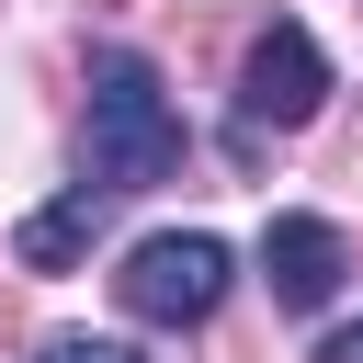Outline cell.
Instances as JSON below:
<instances>
[{"instance_id":"obj_1","label":"cell","mask_w":363,"mask_h":363,"mask_svg":"<svg viewBox=\"0 0 363 363\" xmlns=\"http://www.w3.org/2000/svg\"><path fill=\"white\" fill-rule=\"evenodd\" d=\"M182 170V113L147 57H91V193H147Z\"/></svg>"},{"instance_id":"obj_2","label":"cell","mask_w":363,"mask_h":363,"mask_svg":"<svg viewBox=\"0 0 363 363\" xmlns=\"http://www.w3.org/2000/svg\"><path fill=\"white\" fill-rule=\"evenodd\" d=\"M113 295H125L147 329H193V318H216V295H227V238H204V227L136 238L125 272H113Z\"/></svg>"},{"instance_id":"obj_3","label":"cell","mask_w":363,"mask_h":363,"mask_svg":"<svg viewBox=\"0 0 363 363\" xmlns=\"http://www.w3.org/2000/svg\"><path fill=\"white\" fill-rule=\"evenodd\" d=\"M318 102H329V57H318V34H306V23H261L250 68H238V159L261 147V125L295 136Z\"/></svg>"},{"instance_id":"obj_4","label":"cell","mask_w":363,"mask_h":363,"mask_svg":"<svg viewBox=\"0 0 363 363\" xmlns=\"http://www.w3.org/2000/svg\"><path fill=\"white\" fill-rule=\"evenodd\" d=\"M340 272H352V238H340L329 216H272V227H261V284H272V306L318 318V306L340 295Z\"/></svg>"},{"instance_id":"obj_5","label":"cell","mask_w":363,"mask_h":363,"mask_svg":"<svg viewBox=\"0 0 363 363\" xmlns=\"http://www.w3.org/2000/svg\"><path fill=\"white\" fill-rule=\"evenodd\" d=\"M102 204H113V193H91V182H68V193H57L45 216H23V238H11V261H23V272H68V261H79L91 238H102Z\"/></svg>"},{"instance_id":"obj_6","label":"cell","mask_w":363,"mask_h":363,"mask_svg":"<svg viewBox=\"0 0 363 363\" xmlns=\"http://www.w3.org/2000/svg\"><path fill=\"white\" fill-rule=\"evenodd\" d=\"M34 363H136V352H125V340H91V329H68V340H45Z\"/></svg>"},{"instance_id":"obj_7","label":"cell","mask_w":363,"mask_h":363,"mask_svg":"<svg viewBox=\"0 0 363 363\" xmlns=\"http://www.w3.org/2000/svg\"><path fill=\"white\" fill-rule=\"evenodd\" d=\"M318 363H363V318H352V329H329V340H318Z\"/></svg>"}]
</instances>
